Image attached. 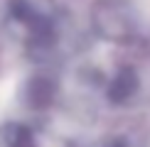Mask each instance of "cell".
<instances>
[{
	"label": "cell",
	"instance_id": "obj_1",
	"mask_svg": "<svg viewBox=\"0 0 150 147\" xmlns=\"http://www.w3.org/2000/svg\"><path fill=\"white\" fill-rule=\"evenodd\" d=\"M5 24L35 61H49L67 52V15L54 0H8Z\"/></svg>",
	"mask_w": 150,
	"mask_h": 147
},
{
	"label": "cell",
	"instance_id": "obj_2",
	"mask_svg": "<svg viewBox=\"0 0 150 147\" xmlns=\"http://www.w3.org/2000/svg\"><path fill=\"white\" fill-rule=\"evenodd\" d=\"M91 24L101 39L113 44H130L140 37V17L128 0H96Z\"/></svg>",
	"mask_w": 150,
	"mask_h": 147
},
{
	"label": "cell",
	"instance_id": "obj_3",
	"mask_svg": "<svg viewBox=\"0 0 150 147\" xmlns=\"http://www.w3.org/2000/svg\"><path fill=\"white\" fill-rule=\"evenodd\" d=\"M140 91V76L135 71V66H121L116 69V74L106 81V98H108L113 106H126V103L135 101Z\"/></svg>",
	"mask_w": 150,
	"mask_h": 147
},
{
	"label": "cell",
	"instance_id": "obj_4",
	"mask_svg": "<svg viewBox=\"0 0 150 147\" xmlns=\"http://www.w3.org/2000/svg\"><path fill=\"white\" fill-rule=\"evenodd\" d=\"M22 98H25L27 108L47 110L57 101V83L47 76H32V78H27V83L22 88Z\"/></svg>",
	"mask_w": 150,
	"mask_h": 147
},
{
	"label": "cell",
	"instance_id": "obj_5",
	"mask_svg": "<svg viewBox=\"0 0 150 147\" xmlns=\"http://www.w3.org/2000/svg\"><path fill=\"white\" fill-rule=\"evenodd\" d=\"M0 147H37V137L25 123H5L0 127Z\"/></svg>",
	"mask_w": 150,
	"mask_h": 147
},
{
	"label": "cell",
	"instance_id": "obj_6",
	"mask_svg": "<svg viewBox=\"0 0 150 147\" xmlns=\"http://www.w3.org/2000/svg\"><path fill=\"white\" fill-rule=\"evenodd\" d=\"M106 147H143V142L133 135H116L106 142Z\"/></svg>",
	"mask_w": 150,
	"mask_h": 147
}]
</instances>
